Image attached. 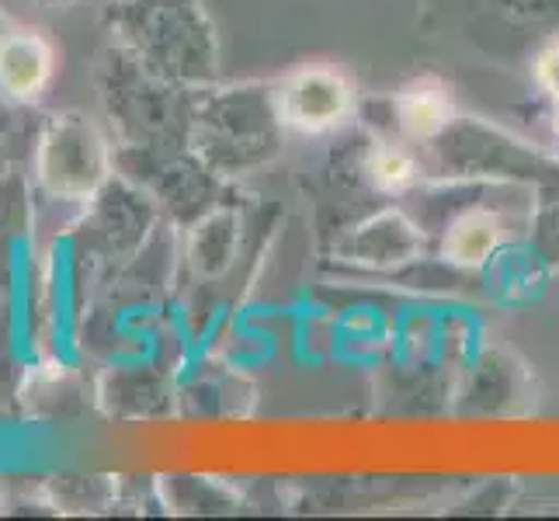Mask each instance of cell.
Segmentation results:
<instances>
[{"label":"cell","mask_w":559,"mask_h":521,"mask_svg":"<svg viewBox=\"0 0 559 521\" xmlns=\"http://www.w3.org/2000/svg\"><path fill=\"white\" fill-rule=\"evenodd\" d=\"M102 22L115 46L164 81L188 91L219 81V38L205 0H111Z\"/></svg>","instance_id":"obj_1"},{"label":"cell","mask_w":559,"mask_h":521,"mask_svg":"<svg viewBox=\"0 0 559 521\" xmlns=\"http://www.w3.org/2000/svg\"><path fill=\"white\" fill-rule=\"evenodd\" d=\"M282 132L275 84H209L191 98L188 146L226 181L272 164L282 153Z\"/></svg>","instance_id":"obj_2"},{"label":"cell","mask_w":559,"mask_h":521,"mask_svg":"<svg viewBox=\"0 0 559 521\" xmlns=\"http://www.w3.org/2000/svg\"><path fill=\"white\" fill-rule=\"evenodd\" d=\"M91 76L119 146H188L195 91L164 81L115 43L98 52Z\"/></svg>","instance_id":"obj_3"},{"label":"cell","mask_w":559,"mask_h":521,"mask_svg":"<svg viewBox=\"0 0 559 521\" xmlns=\"http://www.w3.org/2000/svg\"><path fill=\"white\" fill-rule=\"evenodd\" d=\"M420 161H424V174L455 185L522 181V185H535V191L559 185V161L525 146L511 132L497 129L484 119H469V115H455L449 129L428 143V157Z\"/></svg>","instance_id":"obj_4"},{"label":"cell","mask_w":559,"mask_h":521,"mask_svg":"<svg viewBox=\"0 0 559 521\" xmlns=\"http://www.w3.org/2000/svg\"><path fill=\"white\" fill-rule=\"evenodd\" d=\"M167 216L140 185L111 174L108 185L84 205V216L73 223V237L94 275V285L108 282L115 272L140 254Z\"/></svg>","instance_id":"obj_5"},{"label":"cell","mask_w":559,"mask_h":521,"mask_svg":"<svg viewBox=\"0 0 559 521\" xmlns=\"http://www.w3.org/2000/svg\"><path fill=\"white\" fill-rule=\"evenodd\" d=\"M115 170L140 185L181 229L226 205L229 196L226 178L209 170L191 146H115Z\"/></svg>","instance_id":"obj_6"},{"label":"cell","mask_w":559,"mask_h":521,"mask_svg":"<svg viewBox=\"0 0 559 521\" xmlns=\"http://www.w3.org/2000/svg\"><path fill=\"white\" fill-rule=\"evenodd\" d=\"M115 174V146L76 111L52 115L35 140V185L52 202L87 205Z\"/></svg>","instance_id":"obj_7"},{"label":"cell","mask_w":559,"mask_h":521,"mask_svg":"<svg viewBox=\"0 0 559 521\" xmlns=\"http://www.w3.org/2000/svg\"><path fill=\"white\" fill-rule=\"evenodd\" d=\"M87 282H94L91 268L73 237V226L52 237L46 254V347L56 369H76L84 358L81 327L87 310Z\"/></svg>","instance_id":"obj_8"},{"label":"cell","mask_w":559,"mask_h":521,"mask_svg":"<svg viewBox=\"0 0 559 521\" xmlns=\"http://www.w3.org/2000/svg\"><path fill=\"white\" fill-rule=\"evenodd\" d=\"M275 105L285 129L323 137V132H334L352 119L358 98L355 84L337 67L306 63L275 84Z\"/></svg>","instance_id":"obj_9"},{"label":"cell","mask_w":559,"mask_h":521,"mask_svg":"<svg viewBox=\"0 0 559 521\" xmlns=\"http://www.w3.org/2000/svg\"><path fill=\"white\" fill-rule=\"evenodd\" d=\"M334 258L365 272H407L424 261V234L403 209H379L334 244Z\"/></svg>","instance_id":"obj_10"},{"label":"cell","mask_w":559,"mask_h":521,"mask_svg":"<svg viewBox=\"0 0 559 521\" xmlns=\"http://www.w3.org/2000/svg\"><path fill=\"white\" fill-rule=\"evenodd\" d=\"M175 376L157 369L153 362L105 365L98 379L102 411L122 421H153L175 414Z\"/></svg>","instance_id":"obj_11"},{"label":"cell","mask_w":559,"mask_h":521,"mask_svg":"<svg viewBox=\"0 0 559 521\" xmlns=\"http://www.w3.org/2000/svg\"><path fill=\"white\" fill-rule=\"evenodd\" d=\"M56 76V49L43 32L14 28L0 43V94L32 105L49 91Z\"/></svg>","instance_id":"obj_12"},{"label":"cell","mask_w":559,"mask_h":521,"mask_svg":"<svg viewBox=\"0 0 559 521\" xmlns=\"http://www.w3.org/2000/svg\"><path fill=\"white\" fill-rule=\"evenodd\" d=\"M504 244H508L504 216L493 205H469L455 212L445 223V229H441L438 258L459 268V272L476 275Z\"/></svg>","instance_id":"obj_13"},{"label":"cell","mask_w":559,"mask_h":521,"mask_svg":"<svg viewBox=\"0 0 559 521\" xmlns=\"http://www.w3.org/2000/svg\"><path fill=\"white\" fill-rule=\"evenodd\" d=\"M237 250H240V216L229 202L205 212L202 220L188 226L185 261L191 268V275L202 282L223 279L226 268L234 264Z\"/></svg>","instance_id":"obj_14"},{"label":"cell","mask_w":559,"mask_h":521,"mask_svg":"<svg viewBox=\"0 0 559 521\" xmlns=\"http://www.w3.org/2000/svg\"><path fill=\"white\" fill-rule=\"evenodd\" d=\"M393 126L411 146H428L455 119L452 94L438 81H414L390 102Z\"/></svg>","instance_id":"obj_15"},{"label":"cell","mask_w":559,"mask_h":521,"mask_svg":"<svg viewBox=\"0 0 559 521\" xmlns=\"http://www.w3.org/2000/svg\"><path fill=\"white\" fill-rule=\"evenodd\" d=\"M543 272L546 261L535 254L532 244H504L476 275L497 296V303H522L538 288Z\"/></svg>","instance_id":"obj_16"},{"label":"cell","mask_w":559,"mask_h":521,"mask_svg":"<svg viewBox=\"0 0 559 521\" xmlns=\"http://www.w3.org/2000/svg\"><path fill=\"white\" fill-rule=\"evenodd\" d=\"M365 174H369V181L379 191H385V196H403V191L420 185L424 161L417 150H411L407 140H400V143L379 140L365 153Z\"/></svg>","instance_id":"obj_17"},{"label":"cell","mask_w":559,"mask_h":521,"mask_svg":"<svg viewBox=\"0 0 559 521\" xmlns=\"http://www.w3.org/2000/svg\"><path fill=\"white\" fill-rule=\"evenodd\" d=\"M49 500L46 505L56 514H84V511H102L119 500V479L105 476H56L49 479Z\"/></svg>","instance_id":"obj_18"},{"label":"cell","mask_w":559,"mask_h":521,"mask_svg":"<svg viewBox=\"0 0 559 521\" xmlns=\"http://www.w3.org/2000/svg\"><path fill=\"white\" fill-rule=\"evenodd\" d=\"M528 244L535 247V254L546 261V268H559V185L538 188Z\"/></svg>","instance_id":"obj_19"},{"label":"cell","mask_w":559,"mask_h":521,"mask_svg":"<svg viewBox=\"0 0 559 521\" xmlns=\"http://www.w3.org/2000/svg\"><path fill=\"white\" fill-rule=\"evenodd\" d=\"M532 76H535L538 91H543L546 98L556 105V102H559V35L549 38V43L535 52V60H532Z\"/></svg>","instance_id":"obj_20"},{"label":"cell","mask_w":559,"mask_h":521,"mask_svg":"<svg viewBox=\"0 0 559 521\" xmlns=\"http://www.w3.org/2000/svg\"><path fill=\"white\" fill-rule=\"evenodd\" d=\"M14 28H17V25L11 22V17H8L4 11H0V43H4V38H8V35L14 32Z\"/></svg>","instance_id":"obj_21"},{"label":"cell","mask_w":559,"mask_h":521,"mask_svg":"<svg viewBox=\"0 0 559 521\" xmlns=\"http://www.w3.org/2000/svg\"><path fill=\"white\" fill-rule=\"evenodd\" d=\"M552 132H556V140H559V102L552 105Z\"/></svg>","instance_id":"obj_22"},{"label":"cell","mask_w":559,"mask_h":521,"mask_svg":"<svg viewBox=\"0 0 559 521\" xmlns=\"http://www.w3.org/2000/svg\"><path fill=\"white\" fill-rule=\"evenodd\" d=\"M43 4H49V8H56V4H67V0H43Z\"/></svg>","instance_id":"obj_23"},{"label":"cell","mask_w":559,"mask_h":521,"mask_svg":"<svg viewBox=\"0 0 559 521\" xmlns=\"http://www.w3.org/2000/svg\"><path fill=\"white\" fill-rule=\"evenodd\" d=\"M0 505H4V490H0Z\"/></svg>","instance_id":"obj_24"}]
</instances>
